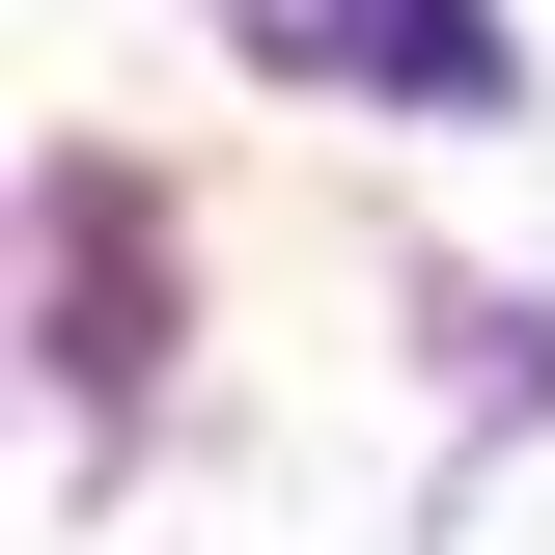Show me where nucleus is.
Segmentation results:
<instances>
[{
	"label": "nucleus",
	"mask_w": 555,
	"mask_h": 555,
	"mask_svg": "<svg viewBox=\"0 0 555 555\" xmlns=\"http://www.w3.org/2000/svg\"><path fill=\"white\" fill-rule=\"evenodd\" d=\"M250 56H306V83H389V112H500V28L473 0H222Z\"/></svg>",
	"instance_id": "f257e3e1"
}]
</instances>
